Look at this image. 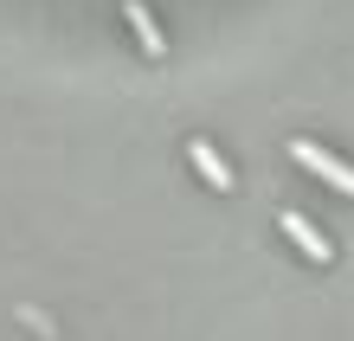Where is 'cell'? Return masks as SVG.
Masks as SVG:
<instances>
[{"mask_svg":"<svg viewBox=\"0 0 354 341\" xmlns=\"http://www.w3.org/2000/svg\"><path fill=\"white\" fill-rule=\"evenodd\" d=\"M290 155H297V167H309V174H322L335 194H348L354 200V167L342 161V155H328V148H316V142H290Z\"/></svg>","mask_w":354,"mask_h":341,"instance_id":"6da1fadb","label":"cell"},{"mask_svg":"<svg viewBox=\"0 0 354 341\" xmlns=\"http://www.w3.org/2000/svg\"><path fill=\"white\" fill-rule=\"evenodd\" d=\"M277 225L290 232V245H297V251H303V258H309V264H328V258H335V251H328V239H322V232H316V225H309V219H303V212H283V219H277Z\"/></svg>","mask_w":354,"mask_h":341,"instance_id":"7a4b0ae2","label":"cell"},{"mask_svg":"<svg viewBox=\"0 0 354 341\" xmlns=\"http://www.w3.org/2000/svg\"><path fill=\"white\" fill-rule=\"evenodd\" d=\"M187 161H194V167H200V181H206V187H219V194H232V187H239V174L219 161V148H213V142H194V148H187Z\"/></svg>","mask_w":354,"mask_h":341,"instance_id":"3957f363","label":"cell"},{"mask_svg":"<svg viewBox=\"0 0 354 341\" xmlns=\"http://www.w3.org/2000/svg\"><path fill=\"white\" fill-rule=\"evenodd\" d=\"M122 19H129V33L142 39V52H149V58H168V39H161V26H155V13L142 7V0H122Z\"/></svg>","mask_w":354,"mask_h":341,"instance_id":"277c9868","label":"cell"}]
</instances>
